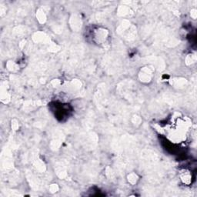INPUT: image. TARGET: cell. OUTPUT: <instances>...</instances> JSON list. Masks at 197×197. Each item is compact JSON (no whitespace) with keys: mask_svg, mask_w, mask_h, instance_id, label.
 Here are the masks:
<instances>
[{"mask_svg":"<svg viewBox=\"0 0 197 197\" xmlns=\"http://www.w3.org/2000/svg\"><path fill=\"white\" fill-rule=\"evenodd\" d=\"M140 79L141 81L145 82H148L151 81L152 77H153V69L150 67L143 68V70L140 72Z\"/></svg>","mask_w":197,"mask_h":197,"instance_id":"obj_1","label":"cell"},{"mask_svg":"<svg viewBox=\"0 0 197 197\" xmlns=\"http://www.w3.org/2000/svg\"><path fill=\"white\" fill-rule=\"evenodd\" d=\"M181 179L183 180L184 182H186V183H189L191 181V176L187 173V172H185L182 175H181Z\"/></svg>","mask_w":197,"mask_h":197,"instance_id":"obj_2","label":"cell"}]
</instances>
